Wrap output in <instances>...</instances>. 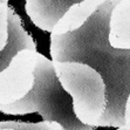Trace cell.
I'll return each instance as SVG.
<instances>
[{
    "mask_svg": "<svg viewBox=\"0 0 130 130\" xmlns=\"http://www.w3.org/2000/svg\"><path fill=\"white\" fill-rule=\"evenodd\" d=\"M108 42L117 49H130V0L112 6L108 22Z\"/></svg>",
    "mask_w": 130,
    "mask_h": 130,
    "instance_id": "cell-6",
    "label": "cell"
},
{
    "mask_svg": "<svg viewBox=\"0 0 130 130\" xmlns=\"http://www.w3.org/2000/svg\"><path fill=\"white\" fill-rule=\"evenodd\" d=\"M0 1H1V3H5V4L8 3V0H0Z\"/></svg>",
    "mask_w": 130,
    "mask_h": 130,
    "instance_id": "cell-14",
    "label": "cell"
},
{
    "mask_svg": "<svg viewBox=\"0 0 130 130\" xmlns=\"http://www.w3.org/2000/svg\"><path fill=\"white\" fill-rule=\"evenodd\" d=\"M8 41V5L0 1V52Z\"/></svg>",
    "mask_w": 130,
    "mask_h": 130,
    "instance_id": "cell-10",
    "label": "cell"
},
{
    "mask_svg": "<svg viewBox=\"0 0 130 130\" xmlns=\"http://www.w3.org/2000/svg\"><path fill=\"white\" fill-rule=\"evenodd\" d=\"M82 0H26L25 9L38 28L52 32L58 20L72 5Z\"/></svg>",
    "mask_w": 130,
    "mask_h": 130,
    "instance_id": "cell-5",
    "label": "cell"
},
{
    "mask_svg": "<svg viewBox=\"0 0 130 130\" xmlns=\"http://www.w3.org/2000/svg\"><path fill=\"white\" fill-rule=\"evenodd\" d=\"M0 130H17V129H13V128H5V127H0Z\"/></svg>",
    "mask_w": 130,
    "mask_h": 130,
    "instance_id": "cell-12",
    "label": "cell"
},
{
    "mask_svg": "<svg viewBox=\"0 0 130 130\" xmlns=\"http://www.w3.org/2000/svg\"><path fill=\"white\" fill-rule=\"evenodd\" d=\"M24 48L36 49V43L32 35L24 28L19 15L13 8L8 7V41L5 48L0 52V70L8 64L14 54Z\"/></svg>",
    "mask_w": 130,
    "mask_h": 130,
    "instance_id": "cell-7",
    "label": "cell"
},
{
    "mask_svg": "<svg viewBox=\"0 0 130 130\" xmlns=\"http://www.w3.org/2000/svg\"><path fill=\"white\" fill-rule=\"evenodd\" d=\"M117 130H129V129H125L124 127H120V128H117Z\"/></svg>",
    "mask_w": 130,
    "mask_h": 130,
    "instance_id": "cell-13",
    "label": "cell"
},
{
    "mask_svg": "<svg viewBox=\"0 0 130 130\" xmlns=\"http://www.w3.org/2000/svg\"><path fill=\"white\" fill-rule=\"evenodd\" d=\"M106 0L79 29L51 35L52 61H79L91 66L106 85V110L99 127H123L124 104L130 93V49L108 42V22L112 6Z\"/></svg>",
    "mask_w": 130,
    "mask_h": 130,
    "instance_id": "cell-1",
    "label": "cell"
},
{
    "mask_svg": "<svg viewBox=\"0 0 130 130\" xmlns=\"http://www.w3.org/2000/svg\"><path fill=\"white\" fill-rule=\"evenodd\" d=\"M123 127L125 129L130 130V93L128 95L127 100H125V104H124V124Z\"/></svg>",
    "mask_w": 130,
    "mask_h": 130,
    "instance_id": "cell-11",
    "label": "cell"
},
{
    "mask_svg": "<svg viewBox=\"0 0 130 130\" xmlns=\"http://www.w3.org/2000/svg\"><path fill=\"white\" fill-rule=\"evenodd\" d=\"M7 115H26L39 112L43 121H55L66 130H95L77 120L73 110L70 95L64 90L54 69L53 61L38 53L34 68V85L22 99L1 107Z\"/></svg>",
    "mask_w": 130,
    "mask_h": 130,
    "instance_id": "cell-2",
    "label": "cell"
},
{
    "mask_svg": "<svg viewBox=\"0 0 130 130\" xmlns=\"http://www.w3.org/2000/svg\"><path fill=\"white\" fill-rule=\"evenodd\" d=\"M0 127L13 128L17 130H66L60 123L55 121H43L39 123H28V122L17 121H0Z\"/></svg>",
    "mask_w": 130,
    "mask_h": 130,
    "instance_id": "cell-9",
    "label": "cell"
},
{
    "mask_svg": "<svg viewBox=\"0 0 130 130\" xmlns=\"http://www.w3.org/2000/svg\"><path fill=\"white\" fill-rule=\"evenodd\" d=\"M59 81L70 95L73 110L81 123L97 128L106 110V85L91 66L79 61H53Z\"/></svg>",
    "mask_w": 130,
    "mask_h": 130,
    "instance_id": "cell-3",
    "label": "cell"
},
{
    "mask_svg": "<svg viewBox=\"0 0 130 130\" xmlns=\"http://www.w3.org/2000/svg\"><path fill=\"white\" fill-rule=\"evenodd\" d=\"M36 59V49L24 48L0 70V108L22 99L32 89Z\"/></svg>",
    "mask_w": 130,
    "mask_h": 130,
    "instance_id": "cell-4",
    "label": "cell"
},
{
    "mask_svg": "<svg viewBox=\"0 0 130 130\" xmlns=\"http://www.w3.org/2000/svg\"><path fill=\"white\" fill-rule=\"evenodd\" d=\"M104 1L106 0H82L80 3L72 5L54 25L51 33L59 35L79 29Z\"/></svg>",
    "mask_w": 130,
    "mask_h": 130,
    "instance_id": "cell-8",
    "label": "cell"
}]
</instances>
